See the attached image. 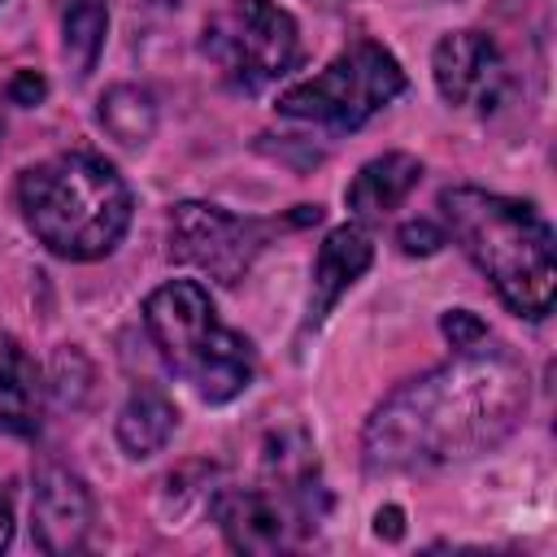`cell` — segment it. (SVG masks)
Here are the masks:
<instances>
[{"label":"cell","instance_id":"2e32d148","mask_svg":"<svg viewBox=\"0 0 557 557\" xmlns=\"http://www.w3.org/2000/svg\"><path fill=\"white\" fill-rule=\"evenodd\" d=\"M109 35V4L104 0H70L61 17V48L74 70V78H87L104 52Z\"/></svg>","mask_w":557,"mask_h":557},{"label":"cell","instance_id":"9c48e42d","mask_svg":"<svg viewBox=\"0 0 557 557\" xmlns=\"http://www.w3.org/2000/svg\"><path fill=\"white\" fill-rule=\"evenodd\" d=\"M431 74H435V87H440L444 104H453V109L492 113L509 91L505 57L483 30L444 35L431 52Z\"/></svg>","mask_w":557,"mask_h":557},{"label":"cell","instance_id":"52a82bcc","mask_svg":"<svg viewBox=\"0 0 557 557\" xmlns=\"http://www.w3.org/2000/svg\"><path fill=\"white\" fill-rule=\"evenodd\" d=\"M313 222H322V205H296V213H287L283 222L278 218L265 222V218H239L222 205L183 200L170 213V261L196 265L213 283L235 287L278 226H313Z\"/></svg>","mask_w":557,"mask_h":557},{"label":"cell","instance_id":"e0dca14e","mask_svg":"<svg viewBox=\"0 0 557 557\" xmlns=\"http://www.w3.org/2000/svg\"><path fill=\"white\" fill-rule=\"evenodd\" d=\"M87 383H91V366L78 348H57L52 357V387L65 405H78L87 396Z\"/></svg>","mask_w":557,"mask_h":557},{"label":"cell","instance_id":"d6986e66","mask_svg":"<svg viewBox=\"0 0 557 557\" xmlns=\"http://www.w3.org/2000/svg\"><path fill=\"white\" fill-rule=\"evenodd\" d=\"M440 331H444V339H448L453 348H474V344L487 339V326H483L470 309H448V313L440 318Z\"/></svg>","mask_w":557,"mask_h":557},{"label":"cell","instance_id":"8fae6325","mask_svg":"<svg viewBox=\"0 0 557 557\" xmlns=\"http://www.w3.org/2000/svg\"><path fill=\"white\" fill-rule=\"evenodd\" d=\"M370 261H374V239L361 222H344V226L326 231V239L318 244V257H313V287H309V309H305L300 335L322 326V318L370 270Z\"/></svg>","mask_w":557,"mask_h":557},{"label":"cell","instance_id":"5b68a950","mask_svg":"<svg viewBox=\"0 0 557 557\" xmlns=\"http://www.w3.org/2000/svg\"><path fill=\"white\" fill-rule=\"evenodd\" d=\"M405 91V70L400 61L374 44V39H357L352 48H344L326 70H318L313 78L292 83L278 96V113L296 117V122H313L326 126L335 135L366 126L379 109H387L396 96Z\"/></svg>","mask_w":557,"mask_h":557},{"label":"cell","instance_id":"ffe728a7","mask_svg":"<svg viewBox=\"0 0 557 557\" xmlns=\"http://www.w3.org/2000/svg\"><path fill=\"white\" fill-rule=\"evenodd\" d=\"M44 91H48V83H44L35 70H17V74L9 78V100H13V104H39Z\"/></svg>","mask_w":557,"mask_h":557},{"label":"cell","instance_id":"7a4b0ae2","mask_svg":"<svg viewBox=\"0 0 557 557\" xmlns=\"http://www.w3.org/2000/svg\"><path fill=\"white\" fill-rule=\"evenodd\" d=\"M440 213L461 252L479 265L492 292L518 318H544L557 300V244L553 226L535 213V205L487 191V187H444Z\"/></svg>","mask_w":557,"mask_h":557},{"label":"cell","instance_id":"3957f363","mask_svg":"<svg viewBox=\"0 0 557 557\" xmlns=\"http://www.w3.org/2000/svg\"><path fill=\"white\" fill-rule=\"evenodd\" d=\"M17 209L48 252L100 261L131 226V187L96 152H57L17 174Z\"/></svg>","mask_w":557,"mask_h":557},{"label":"cell","instance_id":"30bf717a","mask_svg":"<svg viewBox=\"0 0 557 557\" xmlns=\"http://www.w3.org/2000/svg\"><path fill=\"white\" fill-rule=\"evenodd\" d=\"M30 535L44 553H78L91 535V492L65 466H44L30 492Z\"/></svg>","mask_w":557,"mask_h":557},{"label":"cell","instance_id":"5bb4252c","mask_svg":"<svg viewBox=\"0 0 557 557\" xmlns=\"http://www.w3.org/2000/svg\"><path fill=\"white\" fill-rule=\"evenodd\" d=\"M178 426V409L161 387H135L117 413V444L126 457L144 461L165 448V440Z\"/></svg>","mask_w":557,"mask_h":557},{"label":"cell","instance_id":"ba28073f","mask_svg":"<svg viewBox=\"0 0 557 557\" xmlns=\"http://www.w3.org/2000/svg\"><path fill=\"white\" fill-rule=\"evenodd\" d=\"M213 522L222 527L226 544L235 553H252V557H274L296 548L313 527H318V509L261 483V487H226L213 496Z\"/></svg>","mask_w":557,"mask_h":557},{"label":"cell","instance_id":"7c38bea8","mask_svg":"<svg viewBox=\"0 0 557 557\" xmlns=\"http://www.w3.org/2000/svg\"><path fill=\"white\" fill-rule=\"evenodd\" d=\"M418 183H422V161L413 152H383L352 174V183L344 187V205L352 209L357 222H383L396 205H405V196Z\"/></svg>","mask_w":557,"mask_h":557},{"label":"cell","instance_id":"44dd1931","mask_svg":"<svg viewBox=\"0 0 557 557\" xmlns=\"http://www.w3.org/2000/svg\"><path fill=\"white\" fill-rule=\"evenodd\" d=\"M374 531H379V535H387V540H400V535H405V513H400L396 505L379 509V513H374Z\"/></svg>","mask_w":557,"mask_h":557},{"label":"cell","instance_id":"ac0fdd59","mask_svg":"<svg viewBox=\"0 0 557 557\" xmlns=\"http://www.w3.org/2000/svg\"><path fill=\"white\" fill-rule=\"evenodd\" d=\"M396 244H400L405 257H431V252H440V248L448 244V235H444L435 222L418 218V222H405V226L396 231Z\"/></svg>","mask_w":557,"mask_h":557},{"label":"cell","instance_id":"6da1fadb","mask_svg":"<svg viewBox=\"0 0 557 557\" xmlns=\"http://www.w3.org/2000/svg\"><path fill=\"white\" fill-rule=\"evenodd\" d=\"M527 400L531 379L509 348L487 339L457 348L383 396L361 431V466L370 474H413L483 457L518 431Z\"/></svg>","mask_w":557,"mask_h":557},{"label":"cell","instance_id":"277c9868","mask_svg":"<svg viewBox=\"0 0 557 557\" xmlns=\"http://www.w3.org/2000/svg\"><path fill=\"white\" fill-rule=\"evenodd\" d=\"M144 331L157 344L161 361L178 379H187L209 405H226L252 383V344L218 322L209 292L191 278H170L148 292Z\"/></svg>","mask_w":557,"mask_h":557},{"label":"cell","instance_id":"7402d4cb","mask_svg":"<svg viewBox=\"0 0 557 557\" xmlns=\"http://www.w3.org/2000/svg\"><path fill=\"white\" fill-rule=\"evenodd\" d=\"M9 540H13V505H9V492L0 487V553L9 548Z\"/></svg>","mask_w":557,"mask_h":557},{"label":"cell","instance_id":"4fadbf2b","mask_svg":"<svg viewBox=\"0 0 557 557\" xmlns=\"http://www.w3.org/2000/svg\"><path fill=\"white\" fill-rule=\"evenodd\" d=\"M44 422V374L35 357L0 331V431L35 435Z\"/></svg>","mask_w":557,"mask_h":557},{"label":"cell","instance_id":"8992f818","mask_svg":"<svg viewBox=\"0 0 557 557\" xmlns=\"http://www.w3.org/2000/svg\"><path fill=\"white\" fill-rule=\"evenodd\" d=\"M200 52L235 91H261L296 70L300 26L274 0H226L205 22Z\"/></svg>","mask_w":557,"mask_h":557},{"label":"cell","instance_id":"9a60e30c","mask_svg":"<svg viewBox=\"0 0 557 557\" xmlns=\"http://www.w3.org/2000/svg\"><path fill=\"white\" fill-rule=\"evenodd\" d=\"M96 122L104 126L109 139H117L122 148H144L157 131V100L148 87L135 83H113L100 104H96Z\"/></svg>","mask_w":557,"mask_h":557}]
</instances>
